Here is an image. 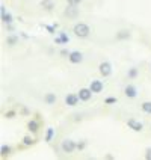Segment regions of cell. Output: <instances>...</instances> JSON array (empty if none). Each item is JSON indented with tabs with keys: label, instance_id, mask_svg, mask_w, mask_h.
<instances>
[{
	"label": "cell",
	"instance_id": "cell-1",
	"mask_svg": "<svg viewBox=\"0 0 151 160\" xmlns=\"http://www.w3.org/2000/svg\"><path fill=\"white\" fill-rule=\"evenodd\" d=\"M73 32H74V35L77 36V38H88V36L91 35V29H89V26L85 24V23H77V24H74Z\"/></svg>",
	"mask_w": 151,
	"mask_h": 160
},
{
	"label": "cell",
	"instance_id": "cell-2",
	"mask_svg": "<svg viewBox=\"0 0 151 160\" xmlns=\"http://www.w3.org/2000/svg\"><path fill=\"white\" fill-rule=\"evenodd\" d=\"M77 148V145L74 143V141H71V139H63L62 143H61V150H62L63 152H67V154H71V152H74V150Z\"/></svg>",
	"mask_w": 151,
	"mask_h": 160
},
{
	"label": "cell",
	"instance_id": "cell-3",
	"mask_svg": "<svg viewBox=\"0 0 151 160\" xmlns=\"http://www.w3.org/2000/svg\"><path fill=\"white\" fill-rule=\"evenodd\" d=\"M98 71H100V74H101L103 77H109V76L112 74V63L107 62V61L101 62L98 65Z\"/></svg>",
	"mask_w": 151,
	"mask_h": 160
},
{
	"label": "cell",
	"instance_id": "cell-4",
	"mask_svg": "<svg viewBox=\"0 0 151 160\" xmlns=\"http://www.w3.org/2000/svg\"><path fill=\"white\" fill-rule=\"evenodd\" d=\"M63 14L68 18H77L79 17V8H77L76 5H70V3H68L65 11H63Z\"/></svg>",
	"mask_w": 151,
	"mask_h": 160
},
{
	"label": "cell",
	"instance_id": "cell-5",
	"mask_svg": "<svg viewBox=\"0 0 151 160\" xmlns=\"http://www.w3.org/2000/svg\"><path fill=\"white\" fill-rule=\"evenodd\" d=\"M89 89H91L94 94H100V92H103L104 85H103V82H101V80H92V82H91V85H89Z\"/></svg>",
	"mask_w": 151,
	"mask_h": 160
},
{
	"label": "cell",
	"instance_id": "cell-6",
	"mask_svg": "<svg viewBox=\"0 0 151 160\" xmlns=\"http://www.w3.org/2000/svg\"><path fill=\"white\" fill-rule=\"evenodd\" d=\"M79 94H68L67 97H65V104L67 106H76V104H79Z\"/></svg>",
	"mask_w": 151,
	"mask_h": 160
},
{
	"label": "cell",
	"instance_id": "cell-7",
	"mask_svg": "<svg viewBox=\"0 0 151 160\" xmlns=\"http://www.w3.org/2000/svg\"><path fill=\"white\" fill-rule=\"evenodd\" d=\"M92 94H94V92H92L89 88H82L79 91V98L82 101H88V100H91Z\"/></svg>",
	"mask_w": 151,
	"mask_h": 160
},
{
	"label": "cell",
	"instance_id": "cell-8",
	"mask_svg": "<svg viewBox=\"0 0 151 160\" xmlns=\"http://www.w3.org/2000/svg\"><path fill=\"white\" fill-rule=\"evenodd\" d=\"M68 61L71 63H80L83 61V54L80 53V52H71V53L68 54Z\"/></svg>",
	"mask_w": 151,
	"mask_h": 160
},
{
	"label": "cell",
	"instance_id": "cell-9",
	"mask_svg": "<svg viewBox=\"0 0 151 160\" xmlns=\"http://www.w3.org/2000/svg\"><path fill=\"white\" fill-rule=\"evenodd\" d=\"M127 125L133 130V132H142V128H143V125H142V122H139V121H136V119H128L127 121Z\"/></svg>",
	"mask_w": 151,
	"mask_h": 160
},
{
	"label": "cell",
	"instance_id": "cell-10",
	"mask_svg": "<svg viewBox=\"0 0 151 160\" xmlns=\"http://www.w3.org/2000/svg\"><path fill=\"white\" fill-rule=\"evenodd\" d=\"M124 94L127 98H134L136 95H138V91H136V86H133V85H127L124 88Z\"/></svg>",
	"mask_w": 151,
	"mask_h": 160
},
{
	"label": "cell",
	"instance_id": "cell-11",
	"mask_svg": "<svg viewBox=\"0 0 151 160\" xmlns=\"http://www.w3.org/2000/svg\"><path fill=\"white\" fill-rule=\"evenodd\" d=\"M39 5H41V8L45 9V11H52L56 3H54V0H41Z\"/></svg>",
	"mask_w": 151,
	"mask_h": 160
},
{
	"label": "cell",
	"instance_id": "cell-12",
	"mask_svg": "<svg viewBox=\"0 0 151 160\" xmlns=\"http://www.w3.org/2000/svg\"><path fill=\"white\" fill-rule=\"evenodd\" d=\"M0 8H2V9H0V12H2V21H3V23H6V24H9V23L12 21L11 14H8V12L5 11V6H3V5H2Z\"/></svg>",
	"mask_w": 151,
	"mask_h": 160
},
{
	"label": "cell",
	"instance_id": "cell-13",
	"mask_svg": "<svg viewBox=\"0 0 151 160\" xmlns=\"http://www.w3.org/2000/svg\"><path fill=\"white\" fill-rule=\"evenodd\" d=\"M115 38L118 41H123V39H128L130 38V30H119L115 35Z\"/></svg>",
	"mask_w": 151,
	"mask_h": 160
},
{
	"label": "cell",
	"instance_id": "cell-14",
	"mask_svg": "<svg viewBox=\"0 0 151 160\" xmlns=\"http://www.w3.org/2000/svg\"><path fill=\"white\" fill-rule=\"evenodd\" d=\"M56 100H58V98H56V95H54L53 92H48V94H45V97H44V101L47 103V104H50V106L56 103Z\"/></svg>",
	"mask_w": 151,
	"mask_h": 160
},
{
	"label": "cell",
	"instance_id": "cell-15",
	"mask_svg": "<svg viewBox=\"0 0 151 160\" xmlns=\"http://www.w3.org/2000/svg\"><path fill=\"white\" fill-rule=\"evenodd\" d=\"M54 42H56V44H67V42H68V36L62 32V33H59L58 38H54Z\"/></svg>",
	"mask_w": 151,
	"mask_h": 160
},
{
	"label": "cell",
	"instance_id": "cell-16",
	"mask_svg": "<svg viewBox=\"0 0 151 160\" xmlns=\"http://www.w3.org/2000/svg\"><path fill=\"white\" fill-rule=\"evenodd\" d=\"M27 127H29V130H30L32 133H36L39 125H38V122H36L35 119H32V121H29V122H27Z\"/></svg>",
	"mask_w": 151,
	"mask_h": 160
},
{
	"label": "cell",
	"instance_id": "cell-17",
	"mask_svg": "<svg viewBox=\"0 0 151 160\" xmlns=\"http://www.w3.org/2000/svg\"><path fill=\"white\" fill-rule=\"evenodd\" d=\"M141 109H142V112L151 115V101H143L142 104H141Z\"/></svg>",
	"mask_w": 151,
	"mask_h": 160
},
{
	"label": "cell",
	"instance_id": "cell-18",
	"mask_svg": "<svg viewBox=\"0 0 151 160\" xmlns=\"http://www.w3.org/2000/svg\"><path fill=\"white\" fill-rule=\"evenodd\" d=\"M18 42V38L15 35H9L8 38H6V44L8 45H15Z\"/></svg>",
	"mask_w": 151,
	"mask_h": 160
},
{
	"label": "cell",
	"instance_id": "cell-19",
	"mask_svg": "<svg viewBox=\"0 0 151 160\" xmlns=\"http://www.w3.org/2000/svg\"><path fill=\"white\" fill-rule=\"evenodd\" d=\"M54 136V130L50 127V128H47V134H45V142H50L52 141V138Z\"/></svg>",
	"mask_w": 151,
	"mask_h": 160
},
{
	"label": "cell",
	"instance_id": "cell-20",
	"mask_svg": "<svg viewBox=\"0 0 151 160\" xmlns=\"http://www.w3.org/2000/svg\"><path fill=\"white\" fill-rule=\"evenodd\" d=\"M136 76H138V68H130L128 72H127V77L128 79H134Z\"/></svg>",
	"mask_w": 151,
	"mask_h": 160
},
{
	"label": "cell",
	"instance_id": "cell-21",
	"mask_svg": "<svg viewBox=\"0 0 151 160\" xmlns=\"http://www.w3.org/2000/svg\"><path fill=\"white\" fill-rule=\"evenodd\" d=\"M0 152H2V156H8L9 152H11V148H9L8 145H2V148H0Z\"/></svg>",
	"mask_w": 151,
	"mask_h": 160
},
{
	"label": "cell",
	"instance_id": "cell-22",
	"mask_svg": "<svg viewBox=\"0 0 151 160\" xmlns=\"http://www.w3.org/2000/svg\"><path fill=\"white\" fill-rule=\"evenodd\" d=\"M23 143H24L26 147H29V145H32V143H33V139H32L30 136H24V138H23Z\"/></svg>",
	"mask_w": 151,
	"mask_h": 160
},
{
	"label": "cell",
	"instance_id": "cell-23",
	"mask_svg": "<svg viewBox=\"0 0 151 160\" xmlns=\"http://www.w3.org/2000/svg\"><path fill=\"white\" fill-rule=\"evenodd\" d=\"M82 2H83V0H68V3H70V5H76V6H79Z\"/></svg>",
	"mask_w": 151,
	"mask_h": 160
},
{
	"label": "cell",
	"instance_id": "cell-24",
	"mask_svg": "<svg viewBox=\"0 0 151 160\" xmlns=\"http://www.w3.org/2000/svg\"><path fill=\"white\" fill-rule=\"evenodd\" d=\"M145 157L148 160H151V148H147V154H145Z\"/></svg>",
	"mask_w": 151,
	"mask_h": 160
},
{
	"label": "cell",
	"instance_id": "cell-25",
	"mask_svg": "<svg viewBox=\"0 0 151 160\" xmlns=\"http://www.w3.org/2000/svg\"><path fill=\"white\" fill-rule=\"evenodd\" d=\"M115 101H116V98H112V97H110V98H106V103H107V104H109V103H115Z\"/></svg>",
	"mask_w": 151,
	"mask_h": 160
},
{
	"label": "cell",
	"instance_id": "cell-26",
	"mask_svg": "<svg viewBox=\"0 0 151 160\" xmlns=\"http://www.w3.org/2000/svg\"><path fill=\"white\" fill-rule=\"evenodd\" d=\"M14 115H15L14 112H6V118H14Z\"/></svg>",
	"mask_w": 151,
	"mask_h": 160
},
{
	"label": "cell",
	"instance_id": "cell-27",
	"mask_svg": "<svg viewBox=\"0 0 151 160\" xmlns=\"http://www.w3.org/2000/svg\"><path fill=\"white\" fill-rule=\"evenodd\" d=\"M61 53H62L63 56H68V54H70V53H68V52H67V50H62V52H61Z\"/></svg>",
	"mask_w": 151,
	"mask_h": 160
}]
</instances>
